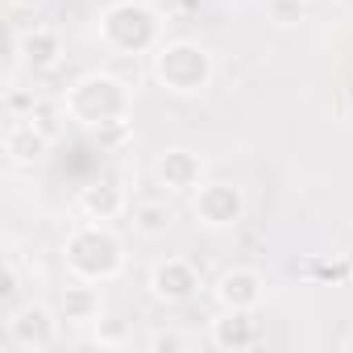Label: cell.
Returning <instances> with one entry per match:
<instances>
[{"label": "cell", "mask_w": 353, "mask_h": 353, "mask_svg": "<svg viewBox=\"0 0 353 353\" xmlns=\"http://www.w3.org/2000/svg\"><path fill=\"white\" fill-rule=\"evenodd\" d=\"M9 5H13V9H38L42 0H9Z\"/></svg>", "instance_id": "obj_18"}, {"label": "cell", "mask_w": 353, "mask_h": 353, "mask_svg": "<svg viewBox=\"0 0 353 353\" xmlns=\"http://www.w3.org/2000/svg\"><path fill=\"white\" fill-rule=\"evenodd\" d=\"M154 179L166 188V192H196L204 183V162L200 154L192 150H166L158 162H154Z\"/></svg>", "instance_id": "obj_11"}, {"label": "cell", "mask_w": 353, "mask_h": 353, "mask_svg": "<svg viewBox=\"0 0 353 353\" xmlns=\"http://www.w3.org/2000/svg\"><path fill=\"white\" fill-rule=\"evenodd\" d=\"M125 216H129L133 233H137V237H145V241L166 237V233H170V225H174V208H170L162 196H141V200H133Z\"/></svg>", "instance_id": "obj_13"}, {"label": "cell", "mask_w": 353, "mask_h": 353, "mask_svg": "<svg viewBox=\"0 0 353 353\" xmlns=\"http://www.w3.org/2000/svg\"><path fill=\"white\" fill-rule=\"evenodd\" d=\"M188 341L179 336V332H158L154 341H150V349H183Z\"/></svg>", "instance_id": "obj_17"}, {"label": "cell", "mask_w": 353, "mask_h": 353, "mask_svg": "<svg viewBox=\"0 0 353 353\" xmlns=\"http://www.w3.org/2000/svg\"><path fill=\"white\" fill-rule=\"evenodd\" d=\"M129 104H133L129 88L117 75H108V71L79 75L67 88V96H63V108L83 129H117V125H125L129 121Z\"/></svg>", "instance_id": "obj_1"}, {"label": "cell", "mask_w": 353, "mask_h": 353, "mask_svg": "<svg viewBox=\"0 0 353 353\" xmlns=\"http://www.w3.org/2000/svg\"><path fill=\"white\" fill-rule=\"evenodd\" d=\"M0 150H5V158H9L13 166H34V162L46 158L50 137H46V129H42V125L34 121V112H30V117H13V121L5 125Z\"/></svg>", "instance_id": "obj_8"}, {"label": "cell", "mask_w": 353, "mask_h": 353, "mask_svg": "<svg viewBox=\"0 0 353 353\" xmlns=\"http://www.w3.org/2000/svg\"><path fill=\"white\" fill-rule=\"evenodd\" d=\"M258 307H225L216 320H212V345L216 349H254L262 341V324L254 316Z\"/></svg>", "instance_id": "obj_10"}, {"label": "cell", "mask_w": 353, "mask_h": 353, "mask_svg": "<svg viewBox=\"0 0 353 353\" xmlns=\"http://www.w3.org/2000/svg\"><path fill=\"white\" fill-rule=\"evenodd\" d=\"M192 196H196L192 208H196L200 225H208V229H233L245 216V196L237 183H200Z\"/></svg>", "instance_id": "obj_5"}, {"label": "cell", "mask_w": 353, "mask_h": 353, "mask_svg": "<svg viewBox=\"0 0 353 353\" xmlns=\"http://www.w3.org/2000/svg\"><path fill=\"white\" fill-rule=\"evenodd\" d=\"M307 9H312V0H266V13L274 26H295L307 17Z\"/></svg>", "instance_id": "obj_16"}, {"label": "cell", "mask_w": 353, "mask_h": 353, "mask_svg": "<svg viewBox=\"0 0 353 353\" xmlns=\"http://www.w3.org/2000/svg\"><path fill=\"white\" fill-rule=\"evenodd\" d=\"M79 212L88 221H117L129 212V200L121 196V188L112 183H96V188H83L79 192Z\"/></svg>", "instance_id": "obj_14"}, {"label": "cell", "mask_w": 353, "mask_h": 353, "mask_svg": "<svg viewBox=\"0 0 353 353\" xmlns=\"http://www.w3.org/2000/svg\"><path fill=\"white\" fill-rule=\"evenodd\" d=\"M5 332H9V341L17 349L38 353V349H50L54 345V316H50L46 303H21V307L9 312Z\"/></svg>", "instance_id": "obj_6"}, {"label": "cell", "mask_w": 353, "mask_h": 353, "mask_svg": "<svg viewBox=\"0 0 353 353\" xmlns=\"http://www.w3.org/2000/svg\"><path fill=\"white\" fill-rule=\"evenodd\" d=\"M150 295L158 299V303H166V307H174V303H188L196 291H200V274H196V266L188 262V258H162L154 270H150Z\"/></svg>", "instance_id": "obj_7"}, {"label": "cell", "mask_w": 353, "mask_h": 353, "mask_svg": "<svg viewBox=\"0 0 353 353\" xmlns=\"http://www.w3.org/2000/svg\"><path fill=\"white\" fill-rule=\"evenodd\" d=\"M63 262L71 270V279L79 283H112L125 266V245L121 237L108 229V221H83L67 245H63Z\"/></svg>", "instance_id": "obj_2"}, {"label": "cell", "mask_w": 353, "mask_h": 353, "mask_svg": "<svg viewBox=\"0 0 353 353\" xmlns=\"http://www.w3.org/2000/svg\"><path fill=\"white\" fill-rule=\"evenodd\" d=\"M100 42L117 54H141L162 46V26L158 13L141 0H117L100 13Z\"/></svg>", "instance_id": "obj_3"}, {"label": "cell", "mask_w": 353, "mask_h": 353, "mask_svg": "<svg viewBox=\"0 0 353 353\" xmlns=\"http://www.w3.org/2000/svg\"><path fill=\"white\" fill-rule=\"evenodd\" d=\"M13 54L30 71H50L63 59V34L54 26H30L13 38Z\"/></svg>", "instance_id": "obj_9"}, {"label": "cell", "mask_w": 353, "mask_h": 353, "mask_svg": "<svg viewBox=\"0 0 353 353\" xmlns=\"http://www.w3.org/2000/svg\"><path fill=\"white\" fill-rule=\"evenodd\" d=\"M154 79L174 96H192L212 83V54L192 38L162 42L154 50Z\"/></svg>", "instance_id": "obj_4"}, {"label": "cell", "mask_w": 353, "mask_h": 353, "mask_svg": "<svg viewBox=\"0 0 353 353\" xmlns=\"http://www.w3.org/2000/svg\"><path fill=\"white\" fill-rule=\"evenodd\" d=\"M59 316L63 320H96L100 316V291L96 283H71L63 295H59Z\"/></svg>", "instance_id": "obj_15"}, {"label": "cell", "mask_w": 353, "mask_h": 353, "mask_svg": "<svg viewBox=\"0 0 353 353\" xmlns=\"http://www.w3.org/2000/svg\"><path fill=\"white\" fill-rule=\"evenodd\" d=\"M262 287L266 279L250 266H233L216 279V303L221 307H258L262 303Z\"/></svg>", "instance_id": "obj_12"}]
</instances>
